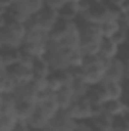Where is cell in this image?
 <instances>
[{"mask_svg":"<svg viewBox=\"0 0 129 131\" xmlns=\"http://www.w3.org/2000/svg\"><path fill=\"white\" fill-rule=\"evenodd\" d=\"M109 61H105L103 58L97 57H90L85 58L82 66L74 70V75L78 79L84 81L85 84H88L90 87L100 84L105 79V73H106V67Z\"/></svg>","mask_w":129,"mask_h":131,"instance_id":"6da1fadb","label":"cell"},{"mask_svg":"<svg viewBox=\"0 0 129 131\" xmlns=\"http://www.w3.org/2000/svg\"><path fill=\"white\" fill-rule=\"evenodd\" d=\"M49 49L47 34L41 31H26V37L21 46V52L32 58H44Z\"/></svg>","mask_w":129,"mask_h":131,"instance_id":"7a4b0ae2","label":"cell"},{"mask_svg":"<svg viewBox=\"0 0 129 131\" xmlns=\"http://www.w3.org/2000/svg\"><path fill=\"white\" fill-rule=\"evenodd\" d=\"M3 47L6 49H21L24 37H26V26L24 23H18L14 20H8L5 28L0 31Z\"/></svg>","mask_w":129,"mask_h":131,"instance_id":"3957f363","label":"cell"},{"mask_svg":"<svg viewBox=\"0 0 129 131\" xmlns=\"http://www.w3.org/2000/svg\"><path fill=\"white\" fill-rule=\"evenodd\" d=\"M73 55H74V52L65 50L59 46L49 44V49H47V53L44 58L49 63L52 72H59V70H71Z\"/></svg>","mask_w":129,"mask_h":131,"instance_id":"277c9868","label":"cell"},{"mask_svg":"<svg viewBox=\"0 0 129 131\" xmlns=\"http://www.w3.org/2000/svg\"><path fill=\"white\" fill-rule=\"evenodd\" d=\"M76 122H81V121H90L93 116H94V113L97 111V108L90 102V99L87 98H79L76 99L71 105H70V108L68 110H65Z\"/></svg>","mask_w":129,"mask_h":131,"instance_id":"5b68a950","label":"cell"},{"mask_svg":"<svg viewBox=\"0 0 129 131\" xmlns=\"http://www.w3.org/2000/svg\"><path fill=\"white\" fill-rule=\"evenodd\" d=\"M36 111L41 113L43 116H46L49 121H52L59 111V104H58V99H56V95L52 93V92H44L40 95V99L36 102Z\"/></svg>","mask_w":129,"mask_h":131,"instance_id":"8992f818","label":"cell"},{"mask_svg":"<svg viewBox=\"0 0 129 131\" xmlns=\"http://www.w3.org/2000/svg\"><path fill=\"white\" fill-rule=\"evenodd\" d=\"M128 78V61L122 57L112 60L108 63L105 79L103 81H111V82H123Z\"/></svg>","mask_w":129,"mask_h":131,"instance_id":"52a82bcc","label":"cell"},{"mask_svg":"<svg viewBox=\"0 0 129 131\" xmlns=\"http://www.w3.org/2000/svg\"><path fill=\"white\" fill-rule=\"evenodd\" d=\"M40 95L41 93L36 92V89L31 82L18 84L15 87V90L12 92V96L17 101V104H32V105H36V102L40 99Z\"/></svg>","mask_w":129,"mask_h":131,"instance_id":"ba28073f","label":"cell"},{"mask_svg":"<svg viewBox=\"0 0 129 131\" xmlns=\"http://www.w3.org/2000/svg\"><path fill=\"white\" fill-rule=\"evenodd\" d=\"M76 125V121L65 111V110H61L50 122L49 125L44 128L46 131H73Z\"/></svg>","mask_w":129,"mask_h":131,"instance_id":"9c48e42d","label":"cell"},{"mask_svg":"<svg viewBox=\"0 0 129 131\" xmlns=\"http://www.w3.org/2000/svg\"><path fill=\"white\" fill-rule=\"evenodd\" d=\"M122 53V46L114 40V38H103L99 50V57L103 58L105 61H112L119 58Z\"/></svg>","mask_w":129,"mask_h":131,"instance_id":"30bf717a","label":"cell"},{"mask_svg":"<svg viewBox=\"0 0 129 131\" xmlns=\"http://www.w3.org/2000/svg\"><path fill=\"white\" fill-rule=\"evenodd\" d=\"M6 72L17 82V85L18 84H28V82L32 81V78H33L32 69L24 64H21V63H17V64L11 66L9 69H6Z\"/></svg>","mask_w":129,"mask_h":131,"instance_id":"8fae6325","label":"cell"},{"mask_svg":"<svg viewBox=\"0 0 129 131\" xmlns=\"http://www.w3.org/2000/svg\"><path fill=\"white\" fill-rule=\"evenodd\" d=\"M114 122H115V119L112 116H109L106 111H103L102 108H97L94 116L90 119V124L94 131H111Z\"/></svg>","mask_w":129,"mask_h":131,"instance_id":"7c38bea8","label":"cell"},{"mask_svg":"<svg viewBox=\"0 0 129 131\" xmlns=\"http://www.w3.org/2000/svg\"><path fill=\"white\" fill-rule=\"evenodd\" d=\"M103 111H106L109 116H112L114 119H122V117H128V104L125 98L123 99H114V101H108L103 107H100Z\"/></svg>","mask_w":129,"mask_h":131,"instance_id":"4fadbf2b","label":"cell"},{"mask_svg":"<svg viewBox=\"0 0 129 131\" xmlns=\"http://www.w3.org/2000/svg\"><path fill=\"white\" fill-rule=\"evenodd\" d=\"M105 92V96L108 101L125 98V84L123 82H111V81H102L100 82Z\"/></svg>","mask_w":129,"mask_h":131,"instance_id":"5bb4252c","label":"cell"},{"mask_svg":"<svg viewBox=\"0 0 129 131\" xmlns=\"http://www.w3.org/2000/svg\"><path fill=\"white\" fill-rule=\"evenodd\" d=\"M21 57V49H2L0 50V58L5 69H9L11 66L17 64Z\"/></svg>","mask_w":129,"mask_h":131,"instance_id":"9a60e30c","label":"cell"},{"mask_svg":"<svg viewBox=\"0 0 129 131\" xmlns=\"http://www.w3.org/2000/svg\"><path fill=\"white\" fill-rule=\"evenodd\" d=\"M55 95H56V99H58V104H59V108H61V110H68L70 105L76 101L71 87H62V89H59Z\"/></svg>","mask_w":129,"mask_h":131,"instance_id":"2e32d148","label":"cell"},{"mask_svg":"<svg viewBox=\"0 0 129 131\" xmlns=\"http://www.w3.org/2000/svg\"><path fill=\"white\" fill-rule=\"evenodd\" d=\"M32 73L33 76H38V78H49L52 75V69L49 63L46 61V58H36L33 61Z\"/></svg>","mask_w":129,"mask_h":131,"instance_id":"e0dca14e","label":"cell"},{"mask_svg":"<svg viewBox=\"0 0 129 131\" xmlns=\"http://www.w3.org/2000/svg\"><path fill=\"white\" fill-rule=\"evenodd\" d=\"M33 111H35V105L32 104H17V119L18 122H29V119L32 117Z\"/></svg>","mask_w":129,"mask_h":131,"instance_id":"ac0fdd59","label":"cell"},{"mask_svg":"<svg viewBox=\"0 0 129 131\" xmlns=\"http://www.w3.org/2000/svg\"><path fill=\"white\" fill-rule=\"evenodd\" d=\"M15 87H17V82L5 70L2 73V79H0V95H12V92L15 90Z\"/></svg>","mask_w":129,"mask_h":131,"instance_id":"d6986e66","label":"cell"},{"mask_svg":"<svg viewBox=\"0 0 129 131\" xmlns=\"http://www.w3.org/2000/svg\"><path fill=\"white\" fill-rule=\"evenodd\" d=\"M90 85L88 84H85L84 81H81V79H74V82L71 84V90H73V93H74V98L79 99V98H85L87 95H88V92H90Z\"/></svg>","mask_w":129,"mask_h":131,"instance_id":"ffe728a7","label":"cell"},{"mask_svg":"<svg viewBox=\"0 0 129 131\" xmlns=\"http://www.w3.org/2000/svg\"><path fill=\"white\" fill-rule=\"evenodd\" d=\"M18 124L17 114H2L0 116V131H12Z\"/></svg>","mask_w":129,"mask_h":131,"instance_id":"44dd1931","label":"cell"},{"mask_svg":"<svg viewBox=\"0 0 129 131\" xmlns=\"http://www.w3.org/2000/svg\"><path fill=\"white\" fill-rule=\"evenodd\" d=\"M103 5L119 11L122 15H128V0H100Z\"/></svg>","mask_w":129,"mask_h":131,"instance_id":"7402d4cb","label":"cell"},{"mask_svg":"<svg viewBox=\"0 0 129 131\" xmlns=\"http://www.w3.org/2000/svg\"><path fill=\"white\" fill-rule=\"evenodd\" d=\"M58 79L61 81V85L62 87H71V84L74 82L76 79V75L73 70H59V72H55Z\"/></svg>","mask_w":129,"mask_h":131,"instance_id":"603a6c76","label":"cell"},{"mask_svg":"<svg viewBox=\"0 0 129 131\" xmlns=\"http://www.w3.org/2000/svg\"><path fill=\"white\" fill-rule=\"evenodd\" d=\"M31 84L36 89V92H40V93L47 92V78H38V76H33L32 81H31Z\"/></svg>","mask_w":129,"mask_h":131,"instance_id":"cb8c5ba5","label":"cell"},{"mask_svg":"<svg viewBox=\"0 0 129 131\" xmlns=\"http://www.w3.org/2000/svg\"><path fill=\"white\" fill-rule=\"evenodd\" d=\"M65 5V0H44V8L52 11H61Z\"/></svg>","mask_w":129,"mask_h":131,"instance_id":"d4e9b609","label":"cell"},{"mask_svg":"<svg viewBox=\"0 0 129 131\" xmlns=\"http://www.w3.org/2000/svg\"><path fill=\"white\" fill-rule=\"evenodd\" d=\"M111 131H129V124H128V117H122V119H115L114 125Z\"/></svg>","mask_w":129,"mask_h":131,"instance_id":"484cf974","label":"cell"},{"mask_svg":"<svg viewBox=\"0 0 129 131\" xmlns=\"http://www.w3.org/2000/svg\"><path fill=\"white\" fill-rule=\"evenodd\" d=\"M73 131H94V130H93L90 121H81V122H76Z\"/></svg>","mask_w":129,"mask_h":131,"instance_id":"4316f807","label":"cell"},{"mask_svg":"<svg viewBox=\"0 0 129 131\" xmlns=\"http://www.w3.org/2000/svg\"><path fill=\"white\" fill-rule=\"evenodd\" d=\"M12 131H33L26 122H18L14 128H12Z\"/></svg>","mask_w":129,"mask_h":131,"instance_id":"83f0119b","label":"cell"},{"mask_svg":"<svg viewBox=\"0 0 129 131\" xmlns=\"http://www.w3.org/2000/svg\"><path fill=\"white\" fill-rule=\"evenodd\" d=\"M3 114V95H0V116Z\"/></svg>","mask_w":129,"mask_h":131,"instance_id":"f1b7e54d","label":"cell"},{"mask_svg":"<svg viewBox=\"0 0 129 131\" xmlns=\"http://www.w3.org/2000/svg\"><path fill=\"white\" fill-rule=\"evenodd\" d=\"M2 49H5V47H3V40H2V32H0V50Z\"/></svg>","mask_w":129,"mask_h":131,"instance_id":"f546056e","label":"cell"},{"mask_svg":"<svg viewBox=\"0 0 129 131\" xmlns=\"http://www.w3.org/2000/svg\"><path fill=\"white\" fill-rule=\"evenodd\" d=\"M3 72H5V70H0V79H2V73H3Z\"/></svg>","mask_w":129,"mask_h":131,"instance_id":"4dcf8cb0","label":"cell"},{"mask_svg":"<svg viewBox=\"0 0 129 131\" xmlns=\"http://www.w3.org/2000/svg\"><path fill=\"white\" fill-rule=\"evenodd\" d=\"M33 131H46V130H44V128H43V130H33Z\"/></svg>","mask_w":129,"mask_h":131,"instance_id":"1f68e13d","label":"cell"}]
</instances>
